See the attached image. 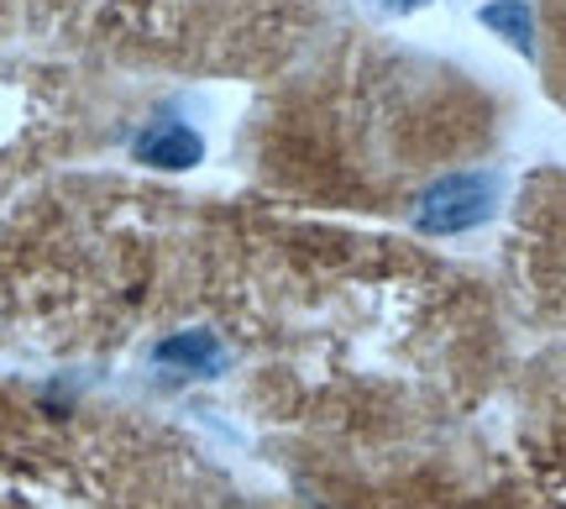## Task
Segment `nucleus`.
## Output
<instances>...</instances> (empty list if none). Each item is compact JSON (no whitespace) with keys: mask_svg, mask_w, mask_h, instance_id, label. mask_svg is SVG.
<instances>
[{"mask_svg":"<svg viewBox=\"0 0 566 509\" xmlns=\"http://www.w3.org/2000/svg\"><path fill=\"white\" fill-rule=\"evenodd\" d=\"M499 205V179L493 174H446L415 200V231L424 237H462L472 226H483Z\"/></svg>","mask_w":566,"mask_h":509,"instance_id":"1","label":"nucleus"},{"mask_svg":"<svg viewBox=\"0 0 566 509\" xmlns=\"http://www.w3.org/2000/svg\"><path fill=\"white\" fill-rule=\"evenodd\" d=\"M132 158L137 164H153V168H168V174H179V168H195L205 158V143L195 126L184 122H147L137 132V143H132Z\"/></svg>","mask_w":566,"mask_h":509,"instance_id":"2","label":"nucleus"},{"mask_svg":"<svg viewBox=\"0 0 566 509\" xmlns=\"http://www.w3.org/2000/svg\"><path fill=\"white\" fill-rule=\"evenodd\" d=\"M153 363L163 367H179V373H205V378H216L226 367V346L216 331H179V336H168V342L153 346Z\"/></svg>","mask_w":566,"mask_h":509,"instance_id":"3","label":"nucleus"},{"mask_svg":"<svg viewBox=\"0 0 566 509\" xmlns=\"http://www.w3.org/2000/svg\"><path fill=\"white\" fill-rule=\"evenodd\" d=\"M483 27L499 32L504 42H514L525 59L535 53V11L525 0H493V6H483Z\"/></svg>","mask_w":566,"mask_h":509,"instance_id":"4","label":"nucleus"},{"mask_svg":"<svg viewBox=\"0 0 566 509\" xmlns=\"http://www.w3.org/2000/svg\"><path fill=\"white\" fill-rule=\"evenodd\" d=\"M388 11H415V6H424V0H384Z\"/></svg>","mask_w":566,"mask_h":509,"instance_id":"5","label":"nucleus"}]
</instances>
